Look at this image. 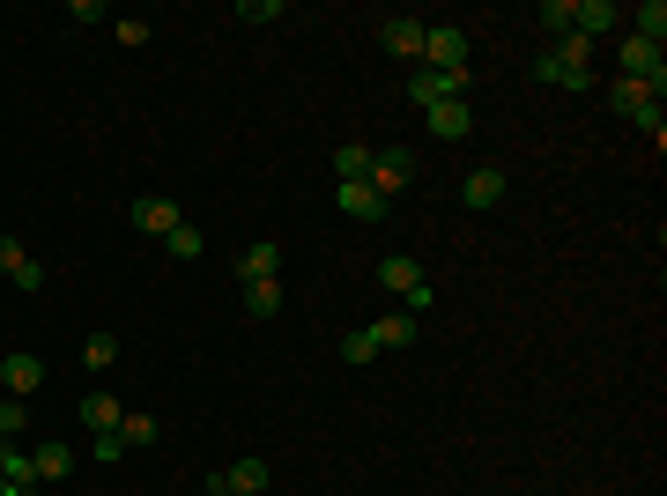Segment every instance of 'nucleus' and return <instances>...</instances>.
Wrapping results in <instances>:
<instances>
[{"label":"nucleus","mask_w":667,"mask_h":496,"mask_svg":"<svg viewBox=\"0 0 667 496\" xmlns=\"http://www.w3.org/2000/svg\"><path fill=\"white\" fill-rule=\"evenodd\" d=\"M341 356H349V364H372V356H378V341H372V327L341 333Z\"/></svg>","instance_id":"29"},{"label":"nucleus","mask_w":667,"mask_h":496,"mask_svg":"<svg viewBox=\"0 0 667 496\" xmlns=\"http://www.w3.org/2000/svg\"><path fill=\"white\" fill-rule=\"evenodd\" d=\"M616 23H624V8H616V0H579V8H571V30H579L586 44H593V38H608Z\"/></svg>","instance_id":"10"},{"label":"nucleus","mask_w":667,"mask_h":496,"mask_svg":"<svg viewBox=\"0 0 667 496\" xmlns=\"http://www.w3.org/2000/svg\"><path fill=\"white\" fill-rule=\"evenodd\" d=\"M119 445L134 453V445H156V415H126L119 422Z\"/></svg>","instance_id":"27"},{"label":"nucleus","mask_w":667,"mask_h":496,"mask_svg":"<svg viewBox=\"0 0 667 496\" xmlns=\"http://www.w3.org/2000/svg\"><path fill=\"white\" fill-rule=\"evenodd\" d=\"M0 474H8V489L15 496H38L45 482H38V467H30V453L23 445H0Z\"/></svg>","instance_id":"15"},{"label":"nucleus","mask_w":667,"mask_h":496,"mask_svg":"<svg viewBox=\"0 0 667 496\" xmlns=\"http://www.w3.org/2000/svg\"><path fill=\"white\" fill-rule=\"evenodd\" d=\"M0 496H15V489H8V474H0Z\"/></svg>","instance_id":"32"},{"label":"nucleus","mask_w":667,"mask_h":496,"mask_svg":"<svg viewBox=\"0 0 667 496\" xmlns=\"http://www.w3.org/2000/svg\"><path fill=\"white\" fill-rule=\"evenodd\" d=\"M372 341H378V348H408V341H416V311H393V319H378Z\"/></svg>","instance_id":"21"},{"label":"nucleus","mask_w":667,"mask_h":496,"mask_svg":"<svg viewBox=\"0 0 667 496\" xmlns=\"http://www.w3.org/2000/svg\"><path fill=\"white\" fill-rule=\"evenodd\" d=\"M408 178H416V156H408V149H372V178H364V186H372L378 201H401Z\"/></svg>","instance_id":"4"},{"label":"nucleus","mask_w":667,"mask_h":496,"mask_svg":"<svg viewBox=\"0 0 667 496\" xmlns=\"http://www.w3.org/2000/svg\"><path fill=\"white\" fill-rule=\"evenodd\" d=\"M608 104H616L624 119H645V112H653L660 97H653V89H645V82H624V75H616V82H608Z\"/></svg>","instance_id":"16"},{"label":"nucleus","mask_w":667,"mask_h":496,"mask_svg":"<svg viewBox=\"0 0 667 496\" xmlns=\"http://www.w3.org/2000/svg\"><path fill=\"white\" fill-rule=\"evenodd\" d=\"M571 8H579V0H542V30L549 38H571Z\"/></svg>","instance_id":"28"},{"label":"nucleus","mask_w":667,"mask_h":496,"mask_svg":"<svg viewBox=\"0 0 667 496\" xmlns=\"http://www.w3.org/2000/svg\"><path fill=\"white\" fill-rule=\"evenodd\" d=\"M534 82L549 89H593V44L571 30V38H556L549 52H534Z\"/></svg>","instance_id":"1"},{"label":"nucleus","mask_w":667,"mask_h":496,"mask_svg":"<svg viewBox=\"0 0 667 496\" xmlns=\"http://www.w3.org/2000/svg\"><path fill=\"white\" fill-rule=\"evenodd\" d=\"M378 282H386V290L401 296L408 311H430V275H423V267L408 259V252H386V259H378Z\"/></svg>","instance_id":"2"},{"label":"nucleus","mask_w":667,"mask_h":496,"mask_svg":"<svg viewBox=\"0 0 667 496\" xmlns=\"http://www.w3.org/2000/svg\"><path fill=\"white\" fill-rule=\"evenodd\" d=\"M178 222H186L178 201H156V193H149V201H134V230H149V238H171Z\"/></svg>","instance_id":"14"},{"label":"nucleus","mask_w":667,"mask_h":496,"mask_svg":"<svg viewBox=\"0 0 667 496\" xmlns=\"http://www.w3.org/2000/svg\"><path fill=\"white\" fill-rule=\"evenodd\" d=\"M38 385H45V364H38V356H8V364H0V393H15V400H30Z\"/></svg>","instance_id":"12"},{"label":"nucleus","mask_w":667,"mask_h":496,"mask_svg":"<svg viewBox=\"0 0 667 496\" xmlns=\"http://www.w3.org/2000/svg\"><path fill=\"white\" fill-rule=\"evenodd\" d=\"M30 467H38V482H67V474H75V453H67V445H38Z\"/></svg>","instance_id":"20"},{"label":"nucleus","mask_w":667,"mask_h":496,"mask_svg":"<svg viewBox=\"0 0 667 496\" xmlns=\"http://www.w3.org/2000/svg\"><path fill=\"white\" fill-rule=\"evenodd\" d=\"M616 60H624V82H645L653 97L667 89V52H660V44H645V38H624V52H616Z\"/></svg>","instance_id":"5"},{"label":"nucleus","mask_w":667,"mask_h":496,"mask_svg":"<svg viewBox=\"0 0 667 496\" xmlns=\"http://www.w3.org/2000/svg\"><path fill=\"white\" fill-rule=\"evenodd\" d=\"M0 275H8V282H15L23 296H38V290H45V267L30 259V252H23V238H8V230H0Z\"/></svg>","instance_id":"7"},{"label":"nucleus","mask_w":667,"mask_h":496,"mask_svg":"<svg viewBox=\"0 0 667 496\" xmlns=\"http://www.w3.org/2000/svg\"><path fill=\"white\" fill-rule=\"evenodd\" d=\"M423 30H430V23H416V15H386V23H378V44H386L393 60H416L423 67Z\"/></svg>","instance_id":"8"},{"label":"nucleus","mask_w":667,"mask_h":496,"mask_svg":"<svg viewBox=\"0 0 667 496\" xmlns=\"http://www.w3.org/2000/svg\"><path fill=\"white\" fill-rule=\"evenodd\" d=\"M630 23H638V30H630V38L660 44V38H667V0H645V8H638V15H630Z\"/></svg>","instance_id":"22"},{"label":"nucleus","mask_w":667,"mask_h":496,"mask_svg":"<svg viewBox=\"0 0 667 496\" xmlns=\"http://www.w3.org/2000/svg\"><path fill=\"white\" fill-rule=\"evenodd\" d=\"M423 67H445V75H460V67H467V30H460V23L423 30Z\"/></svg>","instance_id":"6"},{"label":"nucleus","mask_w":667,"mask_h":496,"mask_svg":"<svg viewBox=\"0 0 667 496\" xmlns=\"http://www.w3.org/2000/svg\"><path fill=\"white\" fill-rule=\"evenodd\" d=\"M504 193H512V178H504L498 164H475V170H467V186H460V201H467V207H498Z\"/></svg>","instance_id":"9"},{"label":"nucleus","mask_w":667,"mask_h":496,"mask_svg":"<svg viewBox=\"0 0 667 496\" xmlns=\"http://www.w3.org/2000/svg\"><path fill=\"white\" fill-rule=\"evenodd\" d=\"M356 178H372V149H364V141H341V149H334V186H356Z\"/></svg>","instance_id":"19"},{"label":"nucleus","mask_w":667,"mask_h":496,"mask_svg":"<svg viewBox=\"0 0 667 496\" xmlns=\"http://www.w3.org/2000/svg\"><path fill=\"white\" fill-rule=\"evenodd\" d=\"M475 89V75L460 67V75H445V67H416L408 75V97H416V112H430V104H453V97H467Z\"/></svg>","instance_id":"3"},{"label":"nucleus","mask_w":667,"mask_h":496,"mask_svg":"<svg viewBox=\"0 0 667 496\" xmlns=\"http://www.w3.org/2000/svg\"><path fill=\"white\" fill-rule=\"evenodd\" d=\"M201 245H209V238H201L193 222H178V230L164 238V252H171V259H201Z\"/></svg>","instance_id":"26"},{"label":"nucleus","mask_w":667,"mask_h":496,"mask_svg":"<svg viewBox=\"0 0 667 496\" xmlns=\"http://www.w3.org/2000/svg\"><path fill=\"white\" fill-rule=\"evenodd\" d=\"M275 275H282V245H275V238H260V245L238 252V282H275Z\"/></svg>","instance_id":"11"},{"label":"nucleus","mask_w":667,"mask_h":496,"mask_svg":"<svg viewBox=\"0 0 667 496\" xmlns=\"http://www.w3.org/2000/svg\"><path fill=\"white\" fill-rule=\"evenodd\" d=\"M246 311L252 319H275L282 311V282H246Z\"/></svg>","instance_id":"24"},{"label":"nucleus","mask_w":667,"mask_h":496,"mask_svg":"<svg viewBox=\"0 0 667 496\" xmlns=\"http://www.w3.org/2000/svg\"><path fill=\"white\" fill-rule=\"evenodd\" d=\"M275 15H282V0H246L238 8V23H275Z\"/></svg>","instance_id":"30"},{"label":"nucleus","mask_w":667,"mask_h":496,"mask_svg":"<svg viewBox=\"0 0 667 496\" xmlns=\"http://www.w3.org/2000/svg\"><path fill=\"white\" fill-rule=\"evenodd\" d=\"M423 126H430V133H467V126H475V104H467V97H453V104H430V112H423Z\"/></svg>","instance_id":"18"},{"label":"nucleus","mask_w":667,"mask_h":496,"mask_svg":"<svg viewBox=\"0 0 667 496\" xmlns=\"http://www.w3.org/2000/svg\"><path fill=\"white\" fill-rule=\"evenodd\" d=\"M126 415H119V400L112 393H83V430H97V437H112Z\"/></svg>","instance_id":"17"},{"label":"nucleus","mask_w":667,"mask_h":496,"mask_svg":"<svg viewBox=\"0 0 667 496\" xmlns=\"http://www.w3.org/2000/svg\"><path fill=\"white\" fill-rule=\"evenodd\" d=\"M334 207H341L349 222H378V215H386V201H378L364 178H356V186H334Z\"/></svg>","instance_id":"13"},{"label":"nucleus","mask_w":667,"mask_h":496,"mask_svg":"<svg viewBox=\"0 0 667 496\" xmlns=\"http://www.w3.org/2000/svg\"><path fill=\"white\" fill-rule=\"evenodd\" d=\"M209 496H238V489H230V482H223V474H209Z\"/></svg>","instance_id":"31"},{"label":"nucleus","mask_w":667,"mask_h":496,"mask_svg":"<svg viewBox=\"0 0 667 496\" xmlns=\"http://www.w3.org/2000/svg\"><path fill=\"white\" fill-rule=\"evenodd\" d=\"M223 482H230L238 496H260V489H267V459H238V467H230Z\"/></svg>","instance_id":"23"},{"label":"nucleus","mask_w":667,"mask_h":496,"mask_svg":"<svg viewBox=\"0 0 667 496\" xmlns=\"http://www.w3.org/2000/svg\"><path fill=\"white\" fill-rule=\"evenodd\" d=\"M83 364H89V371H112V364H119V333H89Z\"/></svg>","instance_id":"25"}]
</instances>
